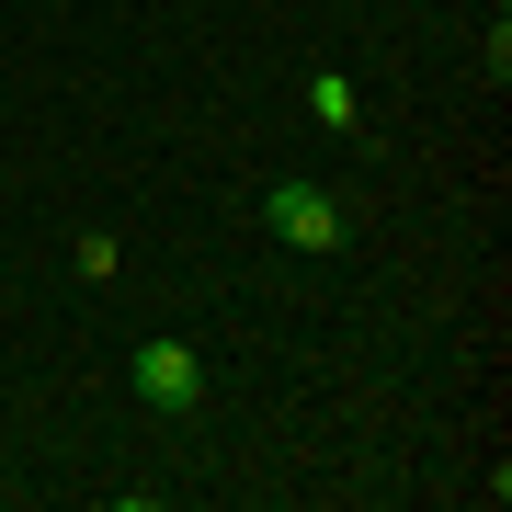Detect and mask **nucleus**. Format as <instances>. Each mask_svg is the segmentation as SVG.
<instances>
[{"mask_svg": "<svg viewBox=\"0 0 512 512\" xmlns=\"http://www.w3.org/2000/svg\"><path fill=\"white\" fill-rule=\"evenodd\" d=\"M262 228H274L285 239V251H342V239H353V217H342V194H319V183H274V194H262Z\"/></svg>", "mask_w": 512, "mask_h": 512, "instance_id": "f257e3e1", "label": "nucleus"}, {"mask_svg": "<svg viewBox=\"0 0 512 512\" xmlns=\"http://www.w3.org/2000/svg\"><path fill=\"white\" fill-rule=\"evenodd\" d=\"M126 387H137L148 410H194V399H205V353H194V342H137Z\"/></svg>", "mask_w": 512, "mask_h": 512, "instance_id": "f03ea898", "label": "nucleus"}, {"mask_svg": "<svg viewBox=\"0 0 512 512\" xmlns=\"http://www.w3.org/2000/svg\"><path fill=\"white\" fill-rule=\"evenodd\" d=\"M308 114H319V126H342V137L365 126V114H353V80H342V69H319V80H308Z\"/></svg>", "mask_w": 512, "mask_h": 512, "instance_id": "7ed1b4c3", "label": "nucleus"}]
</instances>
